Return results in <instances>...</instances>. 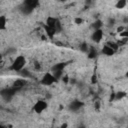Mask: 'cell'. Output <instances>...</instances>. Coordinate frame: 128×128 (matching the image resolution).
Segmentation results:
<instances>
[{
	"instance_id": "obj_9",
	"label": "cell",
	"mask_w": 128,
	"mask_h": 128,
	"mask_svg": "<svg viewBox=\"0 0 128 128\" xmlns=\"http://www.w3.org/2000/svg\"><path fill=\"white\" fill-rule=\"evenodd\" d=\"M67 63L66 62H61V63H57L52 67V72H63L64 68L66 67Z\"/></svg>"
},
{
	"instance_id": "obj_15",
	"label": "cell",
	"mask_w": 128,
	"mask_h": 128,
	"mask_svg": "<svg viewBox=\"0 0 128 128\" xmlns=\"http://www.w3.org/2000/svg\"><path fill=\"white\" fill-rule=\"evenodd\" d=\"M127 4V1L126 0H118L117 3H116V8L117 9H123Z\"/></svg>"
},
{
	"instance_id": "obj_10",
	"label": "cell",
	"mask_w": 128,
	"mask_h": 128,
	"mask_svg": "<svg viewBox=\"0 0 128 128\" xmlns=\"http://www.w3.org/2000/svg\"><path fill=\"white\" fill-rule=\"evenodd\" d=\"M102 53H103L104 55H106V56H112V55L115 53V51H114L109 45L105 44V45L102 47Z\"/></svg>"
},
{
	"instance_id": "obj_5",
	"label": "cell",
	"mask_w": 128,
	"mask_h": 128,
	"mask_svg": "<svg viewBox=\"0 0 128 128\" xmlns=\"http://www.w3.org/2000/svg\"><path fill=\"white\" fill-rule=\"evenodd\" d=\"M47 107H48V104H47V102H46L45 100H38V101L34 104V106H33V111H34L35 113L40 114V113H42L43 111H45V110L47 109Z\"/></svg>"
},
{
	"instance_id": "obj_20",
	"label": "cell",
	"mask_w": 128,
	"mask_h": 128,
	"mask_svg": "<svg viewBox=\"0 0 128 128\" xmlns=\"http://www.w3.org/2000/svg\"><path fill=\"white\" fill-rule=\"evenodd\" d=\"M74 21H75V24H77V25H80V24L83 23V19L80 18V17H76V18L74 19Z\"/></svg>"
},
{
	"instance_id": "obj_27",
	"label": "cell",
	"mask_w": 128,
	"mask_h": 128,
	"mask_svg": "<svg viewBox=\"0 0 128 128\" xmlns=\"http://www.w3.org/2000/svg\"><path fill=\"white\" fill-rule=\"evenodd\" d=\"M115 99V93H112L111 94V97H110V101H112V100H114Z\"/></svg>"
},
{
	"instance_id": "obj_19",
	"label": "cell",
	"mask_w": 128,
	"mask_h": 128,
	"mask_svg": "<svg viewBox=\"0 0 128 128\" xmlns=\"http://www.w3.org/2000/svg\"><path fill=\"white\" fill-rule=\"evenodd\" d=\"M80 49H81L82 51H84V52H87V50H88V45H87V44L84 42V43H82V44H81Z\"/></svg>"
},
{
	"instance_id": "obj_7",
	"label": "cell",
	"mask_w": 128,
	"mask_h": 128,
	"mask_svg": "<svg viewBox=\"0 0 128 128\" xmlns=\"http://www.w3.org/2000/svg\"><path fill=\"white\" fill-rule=\"evenodd\" d=\"M27 84V80L25 79V78H20V79H16L14 82H13V84H12V86L13 87H15L16 89H21V88H23L25 85Z\"/></svg>"
},
{
	"instance_id": "obj_1",
	"label": "cell",
	"mask_w": 128,
	"mask_h": 128,
	"mask_svg": "<svg viewBox=\"0 0 128 128\" xmlns=\"http://www.w3.org/2000/svg\"><path fill=\"white\" fill-rule=\"evenodd\" d=\"M25 65H26V58L23 55H19L13 60L10 66V69L16 72H20L25 67Z\"/></svg>"
},
{
	"instance_id": "obj_28",
	"label": "cell",
	"mask_w": 128,
	"mask_h": 128,
	"mask_svg": "<svg viewBox=\"0 0 128 128\" xmlns=\"http://www.w3.org/2000/svg\"><path fill=\"white\" fill-rule=\"evenodd\" d=\"M3 64V56L2 55H0V66Z\"/></svg>"
},
{
	"instance_id": "obj_24",
	"label": "cell",
	"mask_w": 128,
	"mask_h": 128,
	"mask_svg": "<svg viewBox=\"0 0 128 128\" xmlns=\"http://www.w3.org/2000/svg\"><path fill=\"white\" fill-rule=\"evenodd\" d=\"M96 82H97V76H96V73H94L92 75V77H91V83L92 84H95Z\"/></svg>"
},
{
	"instance_id": "obj_3",
	"label": "cell",
	"mask_w": 128,
	"mask_h": 128,
	"mask_svg": "<svg viewBox=\"0 0 128 128\" xmlns=\"http://www.w3.org/2000/svg\"><path fill=\"white\" fill-rule=\"evenodd\" d=\"M18 89H16L15 87L11 86V87H7V88H3L0 90V94H1V97L5 100H10L14 94L17 92Z\"/></svg>"
},
{
	"instance_id": "obj_22",
	"label": "cell",
	"mask_w": 128,
	"mask_h": 128,
	"mask_svg": "<svg viewBox=\"0 0 128 128\" xmlns=\"http://www.w3.org/2000/svg\"><path fill=\"white\" fill-rule=\"evenodd\" d=\"M33 67H34L36 70H40V67H41V66H40V63H39L38 61H34V62H33Z\"/></svg>"
},
{
	"instance_id": "obj_17",
	"label": "cell",
	"mask_w": 128,
	"mask_h": 128,
	"mask_svg": "<svg viewBox=\"0 0 128 128\" xmlns=\"http://www.w3.org/2000/svg\"><path fill=\"white\" fill-rule=\"evenodd\" d=\"M101 27H102V22H101L100 20H97V21H95V22L92 24V28H93L94 30H96V29H101Z\"/></svg>"
},
{
	"instance_id": "obj_8",
	"label": "cell",
	"mask_w": 128,
	"mask_h": 128,
	"mask_svg": "<svg viewBox=\"0 0 128 128\" xmlns=\"http://www.w3.org/2000/svg\"><path fill=\"white\" fill-rule=\"evenodd\" d=\"M43 28H44L45 34H46V36H47L48 38L52 39V38L55 36V34H56V31H55V29H54V28H52V27H49V26H47L46 24H44V25H43Z\"/></svg>"
},
{
	"instance_id": "obj_12",
	"label": "cell",
	"mask_w": 128,
	"mask_h": 128,
	"mask_svg": "<svg viewBox=\"0 0 128 128\" xmlns=\"http://www.w3.org/2000/svg\"><path fill=\"white\" fill-rule=\"evenodd\" d=\"M56 22H57V18L55 17H48L47 20H46V25L49 26V27H52L55 29V25H56Z\"/></svg>"
},
{
	"instance_id": "obj_14",
	"label": "cell",
	"mask_w": 128,
	"mask_h": 128,
	"mask_svg": "<svg viewBox=\"0 0 128 128\" xmlns=\"http://www.w3.org/2000/svg\"><path fill=\"white\" fill-rule=\"evenodd\" d=\"M87 52H88V57H89V58H94V57H96V55H97V51L94 49V47L88 48Z\"/></svg>"
},
{
	"instance_id": "obj_13",
	"label": "cell",
	"mask_w": 128,
	"mask_h": 128,
	"mask_svg": "<svg viewBox=\"0 0 128 128\" xmlns=\"http://www.w3.org/2000/svg\"><path fill=\"white\" fill-rule=\"evenodd\" d=\"M6 25H7V18L5 15H1L0 16V30L6 29Z\"/></svg>"
},
{
	"instance_id": "obj_23",
	"label": "cell",
	"mask_w": 128,
	"mask_h": 128,
	"mask_svg": "<svg viewBox=\"0 0 128 128\" xmlns=\"http://www.w3.org/2000/svg\"><path fill=\"white\" fill-rule=\"evenodd\" d=\"M69 76L67 75V74H65V75H62V81L64 82V83H68L69 82Z\"/></svg>"
},
{
	"instance_id": "obj_18",
	"label": "cell",
	"mask_w": 128,
	"mask_h": 128,
	"mask_svg": "<svg viewBox=\"0 0 128 128\" xmlns=\"http://www.w3.org/2000/svg\"><path fill=\"white\" fill-rule=\"evenodd\" d=\"M125 96H126V92H123V91L115 93V99H122V98H124Z\"/></svg>"
},
{
	"instance_id": "obj_26",
	"label": "cell",
	"mask_w": 128,
	"mask_h": 128,
	"mask_svg": "<svg viewBox=\"0 0 128 128\" xmlns=\"http://www.w3.org/2000/svg\"><path fill=\"white\" fill-rule=\"evenodd\" d=\"M94 107H95V109H97V110H98V109L100 108V102H99V101H96V102H95Z\"/></svg>"
},
{
	"instance_id": "obj_11",
	"label": "cell",
	"mask_w": 128,
	"mask_h": 128,
	"mask_svg": "<svg viewBox=\"0 0 128 128\" xmlns=\"http://www.w3.org/2000/svg\"><path fill=\"white\" fill-rule=\"evenodd\" d=\"M83 106V103L79 100H74L71 104H70V109L73 110V111H77L78 109H80L81 107Z\"/></svg>"
},
{
	"instance_id": "obj_6",
	"label": "cell",
	"mask_w": 128,
	"mask_h": 128,
	"mask_svg": "<svg viewBox=\"0 0 128 128\" xmlns=\"http://www.w3.org/2000/svg\"><path fill=\"white\" fill-rule=\"evenodd\" d=\"M103 38V31L102 29H96L93 31L92 35H91V39L94 41V42H100Z\"/></svg>"
},
{
	"instance_id": "obj_25",
	"label": "cell",
	"mask_w": 128,
	"mask_h": 128,
	"mask_svg": "<svg viewBox=\"0 0 128 128\" xmlns=\"http://www.w3.org/2000/svg\"><path fill=\"white\" fill-rule=\"evenodd\" d=\"M124 29H125V27H123V26H119V27L117 28V33H120V32H122Z\"/></svg>"
},
{
	"instance_id": "obj_2",
	"label": "cell",
	"mask_w": 128,
	"mask_h": 128,
	"mask_svg": "<svg viewBox=\"0 0 128 128\" xmlns=\"http://www.w3.org/2000/svg\"><path fill=\"white\" fill-rule=\"evenodd\" d=\"M38 5H39V0H23V4L21 6V10H22L23 13L29 14Z\"/></svg>"
},
{
	"instance_id": "obj_29",
	"label": "cell",
	"mask_w": 128,
	"mask_h": 128,
	"mask_svg": "<svg viewBox=\"0 0 128 128\" xmlns=\"http://www.w3.org/2000/svg\"><path fill=\"white\" fill-rule=\"evenodd\" d=\"M90 1H94V0H90Z\"/></svg>"
},
{
	"instance_id": "obj_4",
	"label": "cell",
	"mask_w": 128,
	"mask_h": 128,
	"mask_svg": "<svg viewBox=\"0 0 128 128\" xmlns=\"http://www.w3.org/2000/svg\"><path fill=\"white\" fill-rule=\"evenodd\" d=\"M55 82H57V79H56L55 76H54L52 73H50V72L45 73V74L42 76L41 80H40V83H41L42 85H45V86H50V85H52V84L55 83Z\"/></svg>"
},
{
	"instance_id": "obj_21",
	"label": "cell",
	"mask_w": 128,
	"mask_h": 128,
	"mask_svg": "<svg viewBox=\"0 0 128 128\" xmlns=\"http://www.w3.org/2000/svg\"><path fill=\"white\" fill-rule=\"evenodd\" d=\"M119 35H120V37H128V31L126 29H124L122 32L119 33Z\"/></svg>"
},
{
	"instance_id": "obj_16",
	"label": "cell",
	"mask_w": 128,
	"mask_h": 128,
	"mask_svg": "<svg viewBox=\"0 0 128 128\" xmlns=\"http://www.w3.org/2000/svg\"><path fill=\"white\" fill-rule=\"evenodd\" d=\"M106 44H107V45H109V46H110V47H111L115 52H116V51L118 50V48H119V45L117 44V42H114V41H109V42H107Z\"/></svg>"
}]
</instances>
